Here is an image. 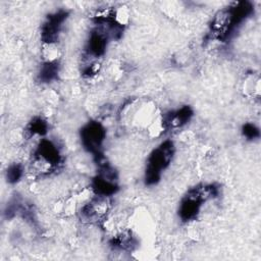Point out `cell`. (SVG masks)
I'll return each mask as SVG.
<instances>
[{
	"mask_svg": "<svg viewBox=\"0 0 261 261\" xmlns=\"http://www.w3.org/2000/svg\"><path fill=\"white\" fill-rule=\"evenodd\" d=\"M218 194V190L215 186H201L194 188L184 198L180 207L179 215L184 220H191L199 213L202 203L207 199L215 197Z\"/></svg>",
	"mask_w": 261,
	"mask_h": 261,
	"instance_id": "1",
	"label": "cell"
},
{
	"mask_svg": "<svg viewBox=\"0 0 261 261\" xmlns=\"http://www.w3.org/2000/svg\"><path fill=\"white\" fill-rule=\"evenodd\" d=\"M172 155L173 144L170 141H165L151 153L146 168L147 185H154L159 180L161 171L169 164Z\"/></svg>",
	"mask_w": 261,
	"mask_h": 261,
	"instance_id": "2",
	"label": "cell"
},
{
	"mask_svg": "<svg viewBox=\"0 0 261 261\" xmlns=\"http://www.w3.org/2000/svg\"><path fill=\"white\" fill-rule=\"evenodd\" d=\"M60 155L55 145L48 140H43L36 150L33 164L40 173H47L58 165Z\"/></svg>",
	"mask_w": 261,
	"mask_h": 261,
	"instance_id": "3",
	"label": "cell"
},
{
	"mask_svg": "<svg viewBox=\"0 0 261 261\" xmlns=\"http://www.w3.org/2000/svg\"><path fill=\"white\" fill-rule=\"evenodd\" d=\"M81 137L84 147L89 152L99 156L105 139V129L103 126L98 122H90L83 128Z\"/></svg>",
	"mask_w": 261,
	"mask_h": 261,
	"instance_id": "4",
	"label": "cell"
},
{
	"mask_svg": "<svg viewBox=\"0 0 261 261\" xmlns=\"http://www.w3.org/2000/svg\"><path fill=\"white\" fill-rule=\"evenodd\" d=\"M67 17L65 10H58L47 16L46 21L42 25V39L45 44H55L61 30L62 23Z\"/></svg>",
	"mask_w": 261,
	"mask_h": 261,
	"instance_id": "5",
	"label": "cell"
},
{
	"mask_svg": "<svg viewBox=\"0 0 261 261\" xmlns=\"http://www.w3.org/2000/svg\"><path fill=\"white\" fill-rule=\"evenodd\" d=\"M193 115V111L189 106H184L175 111L169 112L168 114L161 117V122L164 128H176L186 124Z\"/></svg>",
	"mask_w": 261,
	"mask_h": 261,
	"instance_id": "6",
	"label": "cell"
},
{
	"mask_svg": "<svg viewBox=\"0 0 261 261\" xmlns=\"http://www.w3.org/2000/svg\"><path fill=\"white\" fill-rule=\"evenodd\" d=\"M106 41H107V37L105 34L101 32L93 33L88 42L87 52L94 57L101 56L105 51L106 43H107Z\"/></svg>",
	"mask_w": 261,
	"mask_h": 261,
	"instance_id": "7",
	"label": "cell"
},
{
	"mask_svg": "<svg viewBox=\"0 0 261 261\" xmlns=\"http://www.w3.org/2000/svg\"><path fill=\"white\" fill-rule=\"evenodd\" d=\"M58 73V66L56 61H46L44 65H42L41 70L39 72V77L44 83H49L53 81Z\"/></svg>",
	"mask_w": 261,
	"mask_h": 261,
	"instance_id": "8",
	"label": "cell"
},
{
	"mask_svg": "<svg viewBox=\"0 0 261 261\" xmlns=\"http://www.w3.org/2000/svg\"><path fill=\"white\" fill-rule=\"evenodd\" d=\"M47 129V124L46 121H44L41 117L33 119L30 124L28 125L27 132L29 133L30 136H35V135H44Z\"/></svg>",
	"mask_w": 261,
	"mask_h": 261,
	"instance_id": "9",
	"label": "cell"
},
{
	"mask_svg": "<svg viewBox=\"0 0 261 261\" xmlns=\"http://www.w3.org/2000/svg\"><path fill=\"white\" fill-rule=\"evenodd\" d=\"M22 175V168L18 164H13L7 169V180L9 182H16Z\"/></svg>",
	"mask_w": 261,
	"mask_h": 261,
	"instance_id": "10",
	"label": "cell"
},
{
	"mask_svg": "<svg viewBox=\"0 0 261 261\" xmlns=\"http://www.w3.org/2000/svg\"><path fill=\"white\" fill-rule=\"evenodd\" d=\"M243 134L248 139H255L259 137V129L252 123H247L243 127Z\"/></svg>",
	"mask_w": 261,
	"mask_h": 261,
	"instance_id": "11",
	"label": "cell"
}]
</instances>
